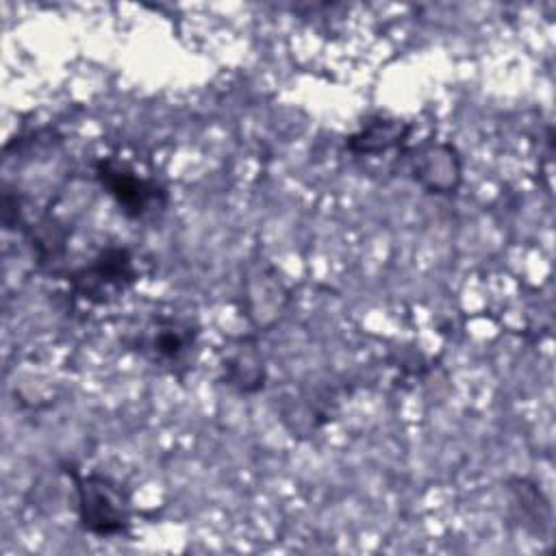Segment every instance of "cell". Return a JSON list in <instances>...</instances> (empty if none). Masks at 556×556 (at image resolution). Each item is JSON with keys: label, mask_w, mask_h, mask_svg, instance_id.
Segmentation results:
<instances>
[{"label": "cell", "mask_w": 556, "mask_h": 556, "mask_svg": "<svg viewBox=\"0 0 556 556\" xmlns=\"http://www.w3.org/2000/svg\"><path fill=\"white\" fill-rule=\"evenodd\" d=\"M76 495L85 530L96 536H115L126 532L130 506L119 484L104 476H76Z\"/></svg>", "instance_id": "cell-1"}, {"label": "cell", "mask_w": 556, "mask_h": 556, "mask_svg": "<svg viewBox=\"0 0 556 556\" xmlns=\"http://www.w3.org/2000/svg\"><path fill=\"white\" fill-rule=\"evenodd\" d=\"M415 174H419V180L430 182L426 185L428 189L441 193V191H452L458 180V163L452 154L450 148H430L419 152V161L415 159Z\"/></svg>", "instance_id": "cell-5"}, {"label": "cell", "mask_w": 556, "mask_h": 556, "mask_svg": "<svg viewBox=\"0 0 556 556\" xmlns=\"http://www.w3.org/2000/svg\"><path fill=\"white\" fill-rule=\"evenodd\" d=\"M96 178L115 204L132 219H141L165 206V191L150 178H141L128 165L102 159L96 163Z\"/></svg>", "instance_id": "cell-2"}, {"label": "cell", "mask_w": 556, "mask_h": 556, "mask_svg": "<svg viewBox=\"0 0 556 556\" xmlns=\"http://www.w3.org/2000/svg\"><path fill=\"white\" fill-rule=\"evenodd\" d=\"M139 345L154 365L174 369L189 361V354L195 348V330L182 319L154 317L143 326Z\"/></svg>", "instance_id": "cell-4"}, {"label": "cell", "mask_w": 556, "mask_h": 556, "mask_svg": "<svg viewBox=\"0 0 556 556\" xmlns=\"http://www.w3.org/2000/svg\"><path fill=\"white\" fill-rule=\"evenodd\" d=\"M137 280L132 256L124 248L102 250L89 265L72 276L74 291L89 302H109Z\"/></svg>", "instance_id": "cell-3"}, {"label": "cell", "mask_w": 556, "mask_h": 556, "mask_svg": "<svg viewBox=\"0 0 556 556\" xmlns=\"http://www.w3.org/2000/svg\"><path fill=\"white\" fill-rule=\"evenodd\" d=\"M406 132H408V126H404L397 119H374L358 135L350 137L348 148L356 154L384 152V150L402 143Z\"/></svg>", "instance_id": "cell-6"}]
</instances>
